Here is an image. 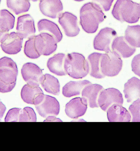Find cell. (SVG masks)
Wrapping results in <instances>:
<instances>
[{
    "mask_svg": "<svg viewBox=\"0 0 140 151\" xmlns=\"http://www.w3.org/2000/svg\"><path fill=\"white\" fill-rule=\"evenodd\" d=\"M80 24L83 30L87 33H95L99 25L105 18L101 7L94 2L84 4L80 10Z\"/></svg>",
    "mask_w": 140,
    "mask_h": 151,
    "instance_id": "obj_1",
    "label": "cell"
},
{
    "mask_svg": "<svg viewBox=\"0 0 140 151\" xmlns=\"http://www.w3.org/2000/svg\"><path fill=\"white\" fill-rule=\"evenodd\" d=\"M113 16L121 22L134 24L140 18V4L131 0H117L111 12Z\"/></svg>",
    "mask_w": 140,
    "mask_h": 151,
    "instance_id": "obj_2",
    "label": "cell"
},
{
    "mask_svg": "<svg viewBox=\"0 0 140 151\" xmlns=\"http://www.w3.org/2000/svg\"><path fill=\"white\" fill-rule=\"evenodd\" d=\"M18 70L16 63L10 58L0 59V92H11L16 84Z\"/></svg>",
    "mask_w": 140,
    "mask_h": 151,
    "instance_id": "obj_3",
    "label": "cell"
},
{
    "mask_svg": "<svg viewBox=\"0 0 140 151\" xmlns=\"http://www.w3.org/2000/svg\"><path fill=\"white\" fill-rule=\"evenodd\" d=\"M64 68L66 74L74 79L85 78L90 71L89 63L82 54L72 52L67 55Z\"/></svg>",
    "mask_w": 140,
    "mask_h": 151,
    "instance_id": "obj_4",
    "label": "cell"
},
{
    "mask_svg": "<svg viewBox=\"0 0 140 151\" xmlns=\"http://www.w3.org/2000/svg\"><path fill=\"white\" fill-rule=\"evenodd\" d=\"M123 67V60L119 55L114 51L103 54L101 60V70L105 76H117Z\"/></svg>",
    "mask_w": 140,
    "mask_h": 151,
    "instance_id": "obj_5",
    "label": "cell"
},
{
    "mask_svg": "<svg viewBox=\"0 0 140 151\" xmlns=\"http://www.w3.org/2000/svg\"><path fill=\"white\" fill-rule=\"evenodd\" d=\"M57 43L54 37L48 32H41L34 35L35 47L41 55H50L55 52L57 49Z\"/></svg>",
    "mask_w": 140,
    "mask_h": 151,
    "instance_id": "obj_6",
    "label": "cell"
},
{
    "mask_svg": "<svg viewBox=\"0 0 140 151\" xmlns=\"http://www.w3.org/2000/svg\"><path fill=\"white\" fill-rule=\"evenodd\" d=\"M117 35L116 32L109 27L102 28L93 40V47L96 50L106 52L111 51V49L113 40Z\"/></svg>",
    "mask_w": 140,
    "mask_h": 151,
    "instance_id": "obj_7",
    "label": "cell"
},
{
    "mask_svg": "<svg viewBox=\"0 0 140 151\" xmlns=\"http://www.w3.org/2000/svg\"><path fill=\"white\" fill-rule=\"evenodd\" d=\"M98 104L103 110L107 111L113 104L123 105V99L121 93L114 88H109L102 91L98 100Z\"/></svg>",
    "mask_w": 140,
    "mask_h": 151,
    "instance_id": "obj_8",
    "label": "cell"
},
{
    "mask_svg": "<svg viewBox=\"0 0 140 151\" xmlns=\"http://www.w3.org/2000/svg\"><path fill=\"white\" fill-rule=\"evenodd\" d=\"M23 39L14 32L5 34L0 41L2 50L7 54H17L22 50Z\"/></svg>",
    "mask_w": 140,
    "mask_h": 151,
    "instance_id": "obj_9",
    "label": "cell"
},
{
    "mask_svg": "<svg viewBox=\"0 0 140 151\" xmlns=\"http://www.w3.org/2000/svg\"><path fill=\"white\" fill-rule=\"evenodd\" d=\"M39 114L44 118L57 116L60 111V105L55 98L44 95L41 101L35 105Z\"/></svg>",
    "mask_w": 140,
    "mask_h": 151,
    "instance_id": "obj_10",
    "label": "cell"
},
{
    "mask_svg": "<svg viewBox=\"0 0 140 151\" xmlns=\"http://www.w3.org/2000/svg\"><path fill=\"white\" fill-rule=\"evenodd\" d=\"M58 22L66 36L68 37L77 36L80 33L77 17L68 12L62 13L58 17Z\"/></svg>",
    "mask_w": 140,
    "mask_h": 151,
    "instance_id": "obj_11",
    "label": "cell"
},
{
    "mask_svg": "<svg viewBox=\"0 0 140 151\" xmlns=\"http://www.w3.org/2000/svg\"><path fill=\"white\" fill-rule=\"evenodd\" d=\"M22 76L27 84L39 86L43 75L42 70L37 65L31 62L24 64L21 70Z\"/></svg>",
    "mask_w": 140,
    "mask_h": 151,
    "instance_id": "obj_12",
    "label": "cell"
},
{
    "mask_svg": "<svg viewBox=\"0 0 140 151\" xmlns=\"http://www.w3.org/2000/svg\"><path fill=\"white\" fill-rule=\"evenodd\" d=\"M17 33L23 39H27L36 32L34 21L30 14L18 17L16 27Z\"/></svg>",
    "mask_w": 140,
    "mask_h": 151,
    "instance_id": "obj_13",
    "label": "cell"
},
{
    "mask_svg": "<svg viewBox=\"0 0 140 151\" xmlns=\"http://www.w3.org/2000/svg\"><path fill=\"white\" fill-rule=\"evenodd\" d=\"M87 105V100L84 98H75L66 104L65 112L69 118L78 119L85 114Z\"/></svg>",
    "mask_w": 140,
    "mask_h": 151,
    "instance_id": "obj_14",
    "label": "cell"
},
{
    "mask_svg": "<svg viewBox=\"0 0 140 151\" xmlns=\"http://www.w3.org/2000/svg\"><path fill=\"white\" fill-rule=\"evenodd\" d=\"M39 7L43 15L52 19L58 17L63 10L61 0H40Z\"/></svg>",
    "mask_w": 140,
    "mask_h": 151,
    "instance_id": "obj_15",
    "label": "cell"
},
{
    "mask_svg": "<svg viewBox=\"0 0 140 151\" xmlns=\"http://www.w3.org/2000/svg\"><path fill=\"white\" fill-rule=\"evenodd\" d=\"M42 90L39 86L26 84L22 88L21 97L24 102L28 104H37L44 96Z\"/></svg>",
    "mask_w": 140,
    "mask_h": 151,
    "instance_id": "obj_16",
    "label": "cell"
},
{
    "mask_svg": "<svg viewBox=\"0 0 140 151\" xmlns=\"http://www.w3.org/2000/svg\"><path fill=\"white\" fill-rule=\"evenodd\" d=\"M111 47L113 51L124 58L131 56L136 51L135 47L131 46L123 36L116 37L113 41Z\"/></svg>",
    "mask_w": 140,
    "mask_h": 151,
    "instance_id": "obj_17",
    "label": "cell"
},
{
    "mask_svg": "<svg viewBox=\"0 0 140 151\" xmlns=\"http://www.w3.org/2000/svg\"><path fill=\"white\" fill-rule=\"evenodd\" d=\"M107 111V118L110 122H129L131 121L130 114L121 104H113Z\"/></svg>",
    "mask_w": 140,
    "mask_h": 151,
    "instance_id": "obj_18",
    "label": "cell"
},
{
    "mask_svg": "<svg viewBox=\"0 0 140 151\" xmlns=\"http://www.w3.org/2000/svg\"><path fill=\"white\" fill-rule=\"evenodd\" d=\"M103 89V86L99 84H88L84 88L82 92V97L87 100L90 108L98 107V99L100 93Z\"/></svg>",
    "mask_w": 140,
    "mask_h": 151,
    "instance_id": "obj_19",
    "label": "cell"
},
{
    "mask_svg": "<svg viewBox=\"0 0 140 151\" xmlns=\"http://www.w3.org/2000/svg\"><path fill=\"white\" fill-rule=\"evenodd\" d=\"M124 93L125 98L129 103L140 99V80L133 77L128 80L125 84Z\"/></svg>",
    "mask_w": 140,
    "mask_h": 151,
    "instance_id": "obj_20",
    "label": "cell"
},
{
    "mask_svg": "<svg viewBox=\"0 0 140 151\" xmlns=\"http://www.w3.org/2000/svg\"><path fill=\"white\" fill-rule=\"evenodd\" d=\"M65 58L66 55L62 53L55 55L48 60L47 66L48 69L57 76H66V74L64 68Z\"/></svg>",
    "mask_w": 140,
    "mask_h": 151,
    "instance_id": "obj_21",
    "label": "cell"
},
{
    "mask_svg": "<svg viewBox=\"0 0 140 151\" xmlns=\"http://www.w3.org/2000/svg\"><path fill=\"white\" fill-rule=\"evenodd\" d=\"M39 32L47 31L52 35L57 43L60 42L63 38V35L58 26L54 22L46 19H42L37 23Z\"/></svg>",
    "mask_w": 140,
    "mask_h": 151,
    "instance_id": "obj_22",
    "label": "cell"
},
{
    "mask_svg": "<svg viewBox=\"0 0 140 151\" xmlns=\"http://www.w3.org/2000/svg\"><path fill=\"white\" fill-rule=\"evenodd\" d=\"M90 84H91V82L86 80L77 82L70 81L63 87V95L67 98L80 95L83 88L86 86Z\"/></svg>",
    "mask_w": 140,
    "mask_h": 151,
    "instance_id": "obj_23",
    "label": "cell"
},
{
    "mask_svg": "<svg viewBox=\"0 0 140 151\" xmlns=\"http://www.w3.org/2000/svg\"><path fill=\"white\" fill-rule=\"evenodd\" d=\"M103 55L101 53L94 52L89 55L88 61L90 67V75L96 79H102L105 76L101 70V60Z\"/></svg>",
    "mask_w": 140,
    "mask_h": 151,
    "instance_id": "obj_24",
    "label": "cell"
},
{
    "mask_svg": "<svg viewBox=\"0 0 140 151\" xmlns=\"http://www.w3.org/2000/svg\"><path fill=\"white\" fill-rule=\"evenodd\" d=\"M41 84L44 89L49 93L55 96L60 94V83L57 79L53 76L49 74L43 75Z\"/></svg>",
    "mask_w": 140,
    "mask_h": 151,
    "instance_id": "obj_25",
    "label": "cell"
},
{
    "mask_svg": "<svg viewBox=\"0 0 140 151\" xmlns=\"http://www.w3.org/2000/svg\"><path fill=\"white\" fill-rule=\"evenodd\" d=\"M15 18L14 16L6 9L0 10V30L6 33L14 26Z\"/></svg>",
    "mask_w": 140,
    "mask_h": 151,
    "instance_id": "obj_26",
    "label": "cell"
},
{
    "mask_svg": "<svg viewBox=\"0 0 140 151\" xmlns=\"http://www.w3.org/2000/svg\"><path fill=\"white\" fill-rule=\"evenodd\" d=\"M125 34V40L131 46L140 47V25L127 26Z\"/></svg>",
    "mask_w": 140,
    "mask_h": 151,
    "instance_id": "obj_27",
    "label": "cell"
},
{
    "mask_svg": "<svg viewBox=\"0 0 140 151\" xmlns=\"http://www.w3.org/2000/svg\"><path fill=\"white\" fill-rule=\"evenodd\" d=\"M30 0H6L7 7L15 14L19 15L29 11Z\"/></svg>",
    "mask_w": 140,
    "mask_h": 151,
    "instance_id": "obj_28",
    "label": "cell"
},
{
    "mask_svg": "<svg viewBox=\"0 0 140 151\" xmlns=\"http://www.w3.org/2000/svg\"><path fill=\"white\" fill-rule=\"evenodd\" d=\"M24 52L26 56L30 59H37L41 56L35 47L34 35L28 38V40L25 42Z\"/></svg>",
    "mask_w": 140,
    "mask_h": 151,
    "instance_id": "obj_29",
    "label": "cell"
},
{
    "mask_svg": "<svg viewBox=\"0 0 140 151\" xmlns=\"http://www.w3.org/2000/svg\"><path fill=\"white\" fill-rule=\"evenodd\" d=\"M37 121L35 112L31 107H26L21 110L19 122H34Z\"/></svg>",
    "mask_w": 140,
    "mask_h": 151,
    "instance_id": "obj_30",
    "label": "cell"
},
{
    "mask_svg": "<svg viewBox=\"0 0 140 151\" xmlns=\"http://www.w3.org/2000/svg\"><path fill=\"white\" fill-rule=\"evenodd\" d=\"M132 116V122H140V99L134 101L129 107Z\"/></svg>",
    "mask_w": 140,
    "mask_h": 151,
    "instance_id": "obj_31",
    "label": "cell"
},
{
    "mask_svg": "<svg viewBox=\"0 0 140 151\" xmlns=\"http://www.w3.org/2000/svg\"><path fill=\"white\" fill-rule=\"evenodd\" d=\"M22 109L14 108L9 110L5 118V122H19L20 114Z\"/></svg>",
    "mask_w": 140,
    "mask_h": 151,
    "instance_id": "obj_32",
    "label": "cell"
},
{
    "mask_svg": "<svg viewBox=\"0 0 140 151\" xmlns=\"http://www.w3.org/2000/svg\"><path fill=\"white\" fill-rule=\"evenodd\" d=\"M131 68L132 71L140 77V54L136 55L133 59Z\"/></svg>",
    "mask_w": 140,
    "mask_h": 151,
    "instance_id": "obj_33",
    "label": "cell"
},
{
    "mask_svg": "<svg viewBox=\"0 0 140 151\" xmlns=\"http://www.w3.org/2000/svg\"><path fill=\"white\" fill-rule=\"evenodd\" d=\"M98 3L105 11H109L114 0H93Z\"/></svg>",
    "mask_w": 140,
    "mask_h": 151,
    "instance_id": "obj_34",
    "label": "cell"
},
{
    "mask_svg": "<svg viewBox=\"0 0 140 151\" xmlns=\"http://www.w3.org/2000/svg\"><path fill=\"white\" fill-rule=\"evenodd\" d=\"M6 110V106L1 101H0V121L4 116Z\"/></svg>",
    "mask_w": 140,
    "mask_h": 151,
    "instance_id": "obj_35",
    "label": "cell"
},
{
    "mask_svg": "<svg viewBox=\"0 0 140 151\" xmlns=\"http://www.w3.org/2000/svg\"><path fill=\"white\" fill-rule=\"evenodd\" d=\"M44 122H62V121L59 118H56L55 116H49Z\"/></svg>",
    "mask_w": 140,
    "mask_h": 151,
    "instance_id": "obj_36",
    "label": "cell"
},
{
    "mask_svg": "<svg viewBox=\"0 0 140 151\" xmlns=\"http://www.w3.org/2000/svg\"><path fill=\"white\" fill-rule=\"evenodd\" d=\"M5 34L6 33H4V32L0 30V41H1V39L2 37H3V36H4Z\"/></svg>",
    "mask_w": 140,
    "mask_h": 151,
    "instance_id": "obj_37",
    "label": "cell"
},
{
    "mask_svg": "<svg viewBox=\"0 0 140 151\" xmlns=\"http://www.w3.org/2000/svg\"><path fill=\"white\" fill-rule=\"evenodd\" d=\"M74 1H77V2H81V1H84V0H74Z\"/></svg>",
    "mask_w": 140,
    "mask_h": 151,
    "instance_id": "obj_38",
    "label": "cell"
},
{
    "mask_svg": "<svg viewBox=\"0 0 140 151\" xmlns=\"http://www.w3.org/2000/svg\"><path fill=\"white\" fill-rule=\"evenodd\" d=\"M30 1H32L33 2H37L39 1V0H30Z\"/></svg>",
    "mask_w": 140,
    "mask_h": 151,
    "instance_id": "obj_39",
    "label": "cell"
},
{
    "mask_svg": "<svg viewBox=\"0 0 140 151\" xmlns=\"http://www.w3.org/2000/svg\"><path fill=\"white\" fill-rule=\"evenodd\" d=\"M1 0H0V4H1Z\"/></svg>",
    "mask_w": 140,
    "mask_h": 151,
    "instance_id": "obj_40",
    "label": "cell"
}]
</instances>
